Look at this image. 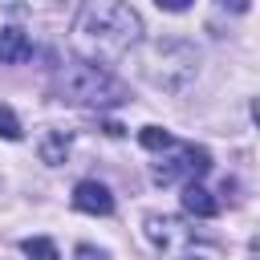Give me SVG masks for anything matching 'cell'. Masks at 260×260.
Here are the masks:
<instances>
[{
    "instance_id": "obj_1",
    "label": "cell",
    "mask_w": 260,
    "mask_h": 260,
    "mask_svg": "<svg viewBox=\"0 0 260 260\" xmlns=\"http://www.w3.org/2000/svg\"><path fill=\"white\" fill-rule=\"evenodd\" d=\"M142 41V16L126 0H89L73 20V49L81 61L114 65Z\"/></svg>"
},
{
    "instance_id": "obj_2",
    "label": "cell",
    "mask_w": 260,
    "mask_h": 260,
    "mask_svg": "<svg viewBox=\"0 0 260 260\" xmlns=\"http://www.w3.org/2000/svg\"><path fill=\"white\" fill-rule=\"evenodd\" d=\"M53 93L61 102H69V106H89V110L130 102V89L106 65H93V61H69V65H61L57 77H53Z\"/></svg>"
},
{
    "instance_id": "obj_3",
    "label": "cell",
    "mask_w": 260,
    "mask_h": 260,
    "mask_svg": "<svg viewBox=\"0 0 260 260\" xmlns=\"http://www.w3.org/2000/svg\"><path fill=\"white\" fill-rule=\"evenodd\" d=\"M146 240L162 252V260H223L215 240L199 236L187 219L167 215V211H150L146 215Z\"/></svg>"
},
{
    "instance_id": "obj_4",
    "label": "cell",
    "mask_w": 260,
    "mask_h": 260,
    "mask_svg": "<svg viewBox=\"0 0 260 260\" xmlns=\"http://www.w3.org/2000/svg\"><path fill=\"white\" fill-rule=\"evenodd\" d=\"M207 171H211V154H207L203 146L171 142V146H167V158L154 162L150 179H154L158 187H171V183H199Z\"/></svg>"
},
{
    "instance_id": "obj_5",
    "label": "cell",
    "mask_w": 260,
    "mask_h": 260,
    "mask_svg": "<svg viewBox=\"0 0 260 260\" xmlns=\"http://www.w3.org/2000/svg\"><path fill=\"white\" fill-rule=\"evenodd\" d=\"M73 207L85 211V215H110V211H114V195H110L106 183H98V179H81V183L73 187Z\"/></svg>"
},
{
    "instance_id": "obj_6",
    "label": "cell",
    "mask_w": 260,
    "mask_h": 260,
    "mask_svg": "<svg viewBox=\"0 0 260 260\" xmlns=\"http://www.w3.org/2000/svg\"><path fill=\"white\" fill-rule=\"evenodd\" d=\"M183 211H187V215H195V219H211V215L219 211V203L211 199V191H207V187L187 183V187H183Z\"/></svg>"
},
{
    "instance_id": "obj_7",
    "label": "cell",
    "mask_w": 260,
    "mask_h": 260,
    "mask_svg": "<svg viewBox=\"0 0 260 260\" xmlns=\"http://www.w3.org/2000/svg\"><path fill=\"white\" fill-rule=\"evenodd\" d=\"M28 53H32V41L20 28L0 32V65H20V61H28Z\"/></svg>"
},
{
    "instance_id": "obj_8",
    "label": "cell",
    "mask_w": 260,
    "mask_h": 260,
    "mask_svg": "<svg viewBox=\"0 0 260 260\" xmlns=\"http://www.w3.org/2000/svg\"><path fill=\"white\" fill-rule=\"evenodd\" d=\"M65 154H69V130H45V138H41V158H45L49 167H57V162H65Z\"/></svg>"
},
{
    "instance_id": "obj_9",
    "label": "cell",
    "mask_w": 260,
    "mask_h": 260,
    "mask_svg": "<svg viewBox=\"0 0 260 260\" xmlns=\"http://www.w3.org/2000/svg\"><path fill=\"white\" fill-rule=\"evenodd\" d=\"M20 252H24L28 260H61V256H57V244L45 240V236H28V240L20 244Z\"/></svg>"
},
{
    "instance_id": "obj_10",
    "label": "cell",
    "mask_w": 260,
    "mask_h": 260,
    "mask_svg": "<svg viewBox=\"0 0 260 260\" xmlns=\"http://www.w3.org/2000/svg\"><path fill=\"white\" fill-rule=\"evenodd\" d=\"M0 138H8V142H20V138H24L20 118H16L12 106H4V102H0Z\"/></svg>"
},
{
    "instance_id": "obj_11",
    "label": "cell",
    "mask_w": 260,
    "mask_h": 260,
    "mask_svg": "<svg viewBox=\"0 0 260 260\" xmlns=\"http://www.w3.org/2000/svg\"><path fill=\"white\" fill-rule=\"evenodd\" d=\"M138 142H142L146 150H167V146H171L175 138H171V134H167L162 126H142V130H138Z\"/></svg>"
},
{
    "instance_id": "obj_12",
    "label": "cell",
    "mask_w": 260,
    "mask_h": 260,
    "mask_svg": "<svg viewBox=\"0 0 260 260\" xmlns=\"http://www.w3.org/2000/svg\"><path fill=\"white\" fill-rule=\"evenodd\" d=\"M158 8H167V12H187L191 8V0H154Z\"/></svg>"
},
{
    "instance_id": "obj_13",
    "label": "cell",
    "mask_w": 260,
    "mask_h": 260,
    "mask_svg": "<svg viewBox=\"0 0 260 260\" xmlns=\"http://www.w3.org/2000/svg\"><path fill=\"white\" fill-rule=\"evenodd\" d=\"M223 8H232V12H248V0H219Z\"/></svg>"
}]
</instances>
